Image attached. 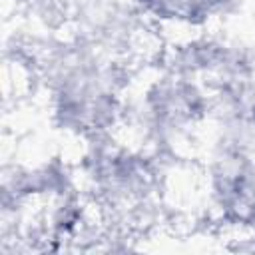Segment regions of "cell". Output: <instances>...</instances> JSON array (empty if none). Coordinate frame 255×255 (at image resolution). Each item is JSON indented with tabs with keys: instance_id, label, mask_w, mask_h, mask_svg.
<instances>
[{
	"instance_id": "cell-1",
	"label": "cell",
	"mask_w": 255,
	"mask_h": 255,
	"mask_svg": "<svg viewBox=\"0 0 255 255\" xmlns=\"http://www.w3.org/2000/svg\"><path fill=\"white\" fill-rule=\"evenodd\" d=\"M149 4L157 14L173 16V18H195L201 14H207L217 0H141Z\"/></svg>"
}]
</instances>
